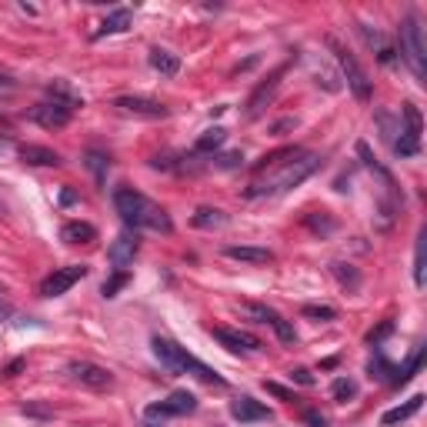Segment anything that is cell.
<instances>
[{
    "mask_svg": "<svg viewBox=\"0 0 427 427\" xmlns=\"http://www.w3.org/2000/svg\"><path fill=\"white\" fill-rule=\"evenodd\" d=\"M224 257H227V261H241V264H271L274 261V251L251 247V244H227V247H224Z\"/></svg>",
    "mask_w": 427,
    "mask_h": 427,
    "instance_id": "cell-17",
    "label": "cell"
},
{
    "mask_svg": "<svg viewBox=\"0 0 427 427\" xmlns=\"http://www.w3.org/2000/svg\"><path fill=\"white\" fill-rule=\"evenodd\" d=\"M367 371H371V377H374V381H387V384H391V377H394V371H397V367H391L384 354H374V361L367 364Z\"/></svg>",
    "mask_w": 427,
    "mask_h": 427,
    "instance_id": "cell-29",
    "label": "cell"
},
{
    "mask_svg": "<svg viewBox=\"0 0 427 427\" xmlns=\"http://www.w3.org/2000/svg\"><path fill=\"white\" fill-rule=\"evenodd\" d=\"M224 141H227V131H224V127H210V131H204L198 137V141H194V157H204V153H214L217 151V147H224Z\"/></svg>",
    "mask_w": 427,
    "mask_h": 427,
    "instance_id": "cell-22",
    "label": "cell"
},
{
    "mask_svg": "<svg viewBox=\"0 0 427 427\" xmlns=\"http://www.w3.org/2000/svg\"><path fill=\"white\" fill-rule=\"evenodd\" d=\"M391 330H394V324L387 320V324H381V330H371V334H367V344H381V337H387Z\"/></svg>",
    "mask_w": 427,
    "mask_h": 427,
    "instance_id": "cell-38",
    "label": "cell"
},
{
    "mask_svg": "<svg viewBox=\"0 0 427 427\" xmlns=\"http://www.w3.org/2000/svg\"><path fill=\"white\" fill-rule=\"evenodd\" d=\"M241 161H244V153H241V151H234V153H224V157H217L214 164L224 167V171H234V167H241Z\"/></svg>",
    "mask_w": 427,
    "mask_h": 427,
    "instance_id": "cell-35",
    "label": "cell"
},
{
    "mask_svg": "<svg viewBox=\"0 0 427 427\" xmlns=\"http://www.w3.org/2000/svg\"><path fill=\"white\" fill-rule=\"evenodd\" d=\"M97 237V227L87 224V220H67L60 227V241L64 244H90Z\"/></svg>",
    "mask_w": 427,
    "mask_h": 427,
    "instance_id": "cell-20",
    "label": "cell"
},
{
    "mask_svg": "<svg viewBox=\"0 0 427 427\" xmlns=\"http://www.w3.org/2000/svg\"><path fill=\"white\" fill-rule=\"evenodd\" d=\"M67 374H70V381L84 384L90 391H107V387H114V374L94 361H70L67 364Z\"/></svg>",
    "mask_w": 427,
    "mask_h": 427,
    "instance_id": "cell-10",
    "label": "cell"
},
{
    "mask_svg": "<svg viewBox=\"0 0 427 427\" xmlns=\"http://www.w3.org/2000/svg\"><path fill=\"white\" fill-rule=\"evenodd\" d=\"M377 124H381V131H384V141H394V121H391V114L387 110H377Z\"/></svg>",
    "mask_w": 427,
    "mask_h": 427,
    "instance_id": "cell-34",
    "label": "cell"
},
{
    "mask_svg": "<svg viewBox=\"0 0 427 427\" xmlns=\"http://www.w3.org/2000/svg\"><path fill=\"white\" fill-rule=\"evenodd\" d=\"M114 107L124 110V114H134V117H151V121H161V117L171 114L167 104H161V100H153V97H117Z\"/></svg>",
    "mask_w": 427,
    "mask_h": 427,
    "instance_id": "cell-15",
    "label": "cell"
},
{
    "mask_svg": "<svg viewBox=\"0 0 427 427\" xmlns=\"http://www.w3.org/2000/svg\"><path fill=\"white\" fill-rule=\"evenodd\" d=\"M301 314L310 318V320H334V318H337V310H334L330 304H307Z\"/></svg>",
    "mask_w": 427,
    "mask_h": 427,
    "instance_id": "cell-32",
    "label": "cell"
},
{
    "mask_svg": "<svg viewBox=\"0 0 427 427\" xmlns=\"http://www.w3.org/2000/svg\"><path fill=\"white\" fill-rule=\"evenodd\" d=\"M131 281V271H117V274L110 277V281H104V287H100V294L104 297H117V291H121L124 284Z\"/></svg>",
    "mask_w": 427,
    "mask_h": 427,
    "instance_id": "cell-33",
    "label": "cell"
},
{
    "mask_svg": "<svg viewBox=\"0 0 427 427\" xmlns=\"http://www.w3.org/2000/svg\"><path fill=\"white\" fill-rule=\"evenodd\" d=\"M241 310L247 314V318L257 320V324H267V328H271V330L277 334V340H281V344H291V347L297 344V330H294V324H291L287 318H281L274 307H267V304H244Z\"/></svg>",
    "mask_w": 427,
    "mask_h": 427,
    "instance_id": "cell-8",
    "label": "cell"
},
{
    "mask_svg": "<svg viewBox=\"0 0 427 427\" xmlns=\"http://www.w3.org/2000/svg\"><path fill=\"white\" fill-rule=\"evenodd\" d=\"M284 74H287V64H281V67L274 70V74L267 77V80H261V84L254 87V94L247 97V110H244V114H247V121L261 117V110L267 107V104H271V97L277 94V87H281V77H284Z\"/></svg>",
    "mask_w": 427,
    "mask_h": 427,
    "instance_id": "cell-13",
    "label": "cell"
},
{
    "mask_svg": "<svg viewBox=\"0 0 427 427\" xmlns=\"http://www.w3.org/2000/svg\"><path fill=\"white\" fill-rule=\"evenodd\" d=\"M328 47H330V54H334V60H337L340 74H344V80H347L351 94L361 100V104H367V100H371V80H367V74H364V67L357 64V57L340 44L337 37H328Z\"/></svg>",
    "mask_w": 427,
    "mask_h": 427,
    "instance_id": "cell-6",
    "label": "cell"
},
{
    "mask_svg": "<svg viewBox=\"0 0 427 427\" xmlns=\"http://www.w3.org/2000/svg\"><path fill=\"white\" fill-rule=\"evenodd\" d=\"M304 421H307V424H310V427H328V417H324V414H318V411H307V414H304Z\"/></svg>",
    "mask_w": 427,
    "mask_h": 427,
    "instance_id": "cell-39",
    "label": "cell"
},
{
    "mask_svg": "<svg viewBox=\"0 0 427 427\" xmlns=\"http://www.w3.org/2000/svg\"><path fill=\"white\" fill-rule=\"evenodd\" d=\"M318 164H320V157L318 153H297V157H291L284 164V171L277 177H271V180H264V184H251L247 190H244V198H277V194H287L291 187H297V184H304L307 177L318 171Z\"/></svg>",
    "mask_w": 427,
    "mask_h": 427,
    "instance_id": "cell-2",
    "label": "cell"
},
{
    "mask_svg": "<svg viewBox=\"0 0 427 427\" xmlns=\"http://www.w3.org/2000/svg\"><path fill=\"white\" fill-rule=\"evenodd\" d=\"M267 391H271V394H277V397H281V401H294V394H291L287 387H281V384H274V381L267 384Z\"/></svg>",
    "mask_w": 427,
    "mask_h": 427,
    "instance_id": "cell-40",
    "label": "cell"
},
{
    "mask_svg": "<svg viewBox=\"0 0 427 427\" xmlns=\"http://www.w3.org/2000/svg\"><path fill=\"white\" fill-rule=\"evenodd\" d=\"M357 33L364 37V44H367L374 54H377V60H381V64H394V47L384 40L381 31H374V27H367V23H357Z\"/></svg>",
    "mask_w": 427,
    "mask_h": 427,
    "instance_id": "cell-18",
    "label": "cell"
},
{
    "mask_svg": "<svg viewBox=\"0 0 427 427\" xmlns=\"http://www.w3.org/2000/svg\"><path fill=\"white\" fill-rule=\"evenodd\" d=\"M137 251H141V234L131 227H124L121 234L114 237V244H110L107 261L114 264V271H127L134 264V257H137Z\"/></svg>",
    "mask_w": 427,
    "mask_h": 427,
    "instance_id": "cell-11",
    "label": "cell"
},
{
    "mask_svg": "<svg viewBox=\"0 0 427 427\" xmlns=\"http://www.w3.org/2000/svg\"><path fill=\"white\" fill-rule=\"evenodd\" d=\"M21 411L23 414H31V417H54L50 414V407H44V404H23Z\"/></svg>",
    "mask_w": 427,
    "mask_h": 427,
    "instance_id": "cell-37",
    "label": "cell"
},
{
    "mask_svg": "<svg viewBox=\"0 0 427 427\" xmlns=\"http://www.w3.org/2000/svg\"><path fill=\"white\" fill-rule=\"evenodd\" d=\"M424 244H427V230H417V247H414V284L424 287Z\"/></svg>",
    "mask_w": 427,
    "mask_h": 427,
    "instance_id": "cell-28",
    "label": "cell"
},
{
    "mask_svg": "<svg viewBox=\"0 0 427 427\" xmlns=\"http://www.w3.org/2000/svg\"><path fill=\"white\" fill-rule=\"evenodd\" d=\"M401 117H404V131H397V134H401V141H394V153H397V157H417V153H421L424 117H421V110H417L414 104H404Z\"/></svg>",
    "mask_w": 427,
    "mask_h": 427,
    "instance_id": "cell-7",
    "label": "cell"
},
{
    "mask_svg": "<svg viewBox=\"0 0 427 427\" xmlns=\"http://www.w3.org/2000/svg\"><path fill=\"white\" fill-rule=\"evenodd\" d=\"M330 271L337 274V281L344 287H357V284H361V274H357V271H351V264H330Z\"/></svg>",
    "mask_w": 427,
    "mask_h": 427,
    "instance_id": "cell-31",
    "label": "cell"
},
{
    "mask_svg": "<svg viewBox=\"0 0 427 427\" xmlns=\"http://www.w3.org/2000/svg\"><path fill=\"white\" fill-rule=\"evenodd\" d=\"M198 411V397L190 394V391H174V394L167 397V401H157V404H147L144 417L147 421H164V417H184V414H194Z\"/></svg>",
    "mask_w": 427,
    "mask_h": 427,
    "instance_id": "cell-9",
    "label": "cell"
},
{
    "mask_svg": "<svg viewBox=\"0 0 427 427\" xmlns=\"http://www.w3.org/2000/svg\"><path fill=\"white\" fill-rule=\"evenodd\" d=\"M84 277H87V267H84V264H67V267H57L54 274L40 284V294H44V297H60V294H67L77 281H84Z\"/></svg>",
    "mask_w": 427,
    "mask_h": 427,
    "instance_id": "cell-12",
    "label": "cell"
},
{
    "mask_svg": "<svg viewBox=\"0 0 427 427\" xmlns=\"http://www.w3.org/2000/svg\"><path fill=\"white\" fill-rule=\"evenodd\" d=\"M47 94H50V97L31 110V121L40 124L44 131H60V127H67V124H70L74 110L84 107V100L74 97V94H70V87H67V84H60V80H54V84L47 87Z\"/></svg>",
    "mask_w": 427,
    "mask_h": 427,
    "instance_id": "cell-3",
    "label": "cell"
},
{
    "mask_svg": "<svg viewBox=\"0 0 427 427\" xmlns=\"http://www.w3.org/2000/svg\"><path fill=\"white\" fill-rule=\"evenodd\" d=\"M0 90H4V94H7V90H17V80H13L11 74H4V70H0Z\"/></svg>",
    "mask_w": 427,
    "mask_h": 427,
    "instance_id": "cell-41",
    "label": "cell"
},
{
    "mask_svg": "<svg viewBox=\"0 0 427 427\" xmlns=\"http://www.w3.org/2000/svg\"><path fill=\"white\" fill-rule=\"evenodd\" d=\"M21 367H23V361H13V364H11V367H7V371H4V374H7V377H17V371H21Z\"/></svg>",
    "mask_w": 427,
    "mask_h": 427,
    "instance_id": "cell-42",
    "label": "cell"
},
{
    "mask_svg": "<svg viewBox=\"0 0 427 427\" xmlns=\"http://www.w3.org/2000/svg\"><path fill=\"white\" fill-rule=\"evenodd\" d=\"M214 340L220 347H227L230 354H254L261 351V340L247 334V330H234V328H214Z\"/></svg>",
    "mask_w": 427,
    "mask_h": 427,
    "instance_id": "cell-14",
    "label": "cell"
},
{
    "mask_svg": "<svg viewBox=\"0 0 427 427\" xmlns=\"http://www.w3.org/2000/svg\"><path fill=\"white\" fill-rule=\"evenodd\" d=\"M21 161L23 164H33V167H60V153L50 151V147H37V144H27L21 147Z\"/></svg>",
    "mask_w": 427,
    "mask_h": 427,
    "instance_id": "cell-19",
    "label": "cell"
},
{
    "mask_svg": "<svg viewBox=\"0 0 427 427\" xmlns=\"http://www.w3.org/2000/svg\"><path fill=\"white\" fill-rule=\"evenodd\" d=\"M151 344H153V354H157V361L164 364L171 374H194L198 381L224 387V377H220L214 367H207L204 361H198L194 354H187L180 344H174V340H167V337H153Z\"/></svg>",
    "mask_w": 427,
    "mask_h": 427,
    "instance_id": "cell-4",
    "label": "cell"
},
{
    "mask_svg": "<svg viewBox=\"0 0 427 427\" xmlns=\"http://www.w3.org/2000/svg\"><path fill=\"white\" fill-rule=\"evenodd\" d=\"M421 357H424V347H414V354L407 357L404 367H397V371H394L391 384H407V381H411V377H414V371L421 367Z\"/></svg>",
    "mask_w": 427,
    "mask_h": 427,
    "instance_id": "cell-27",
    "label": "cell"
},
{
    "mask_svg": "<svg viewBox=\"0 0 427 427\" xmlns=\"http://www.w3.org/2000/svg\"><path fill=\"white\" fill-rule=\"evenodd\" d=\"M227 224V214L217 207H198L194 214V227H224Z\"/></svg>",
    "mask_w": 427,
    "mask_h": 427,
    "instance_id": "cell-25",
    "label": "cell"
},
{
    "mask_svg": "<svg viewBox=\"0 0 427 427\" xmlns=\"http://www.w3.org/2000/svg\"><path fill=\"white\" fill-rule=\"evenodd\" d=\"M421 404H424V397L414 394L411 401H407V404L391 407V411H384V414H381V424H401V421H407V417H414L417 411H421Z\"/></svg>",
    "mask_w": 427,
    "mask_h": 427,
    "instance_id": "cell-24",
    "label": "cell"
},
{
    "mask_svg": "<svg viewBox=\"0 0 427 427\" xmlns=\"http://www.w3.org/2000/svg\"><path fill=\"white\" fill-rule=\"evenodd\" d=\"M330 394H334L337 404H347V401L357 397V381H351V377H337V381L330 384Z\"/></svg>",
    "mask_w": 427,
    "mask_h": 427,
    "instance_id": "cell-26",
    "label": "cell"
},
{
    "mask_svg": "<svg viewBox=\"0 0 427 427\" xmlns=\"http://www.w3.org/2000/svg\"><path fill=\"white\" fill-rule=\"evenodd\" d=\"M87 167L94 171L97 184H104V180H107V167H110V161H107V157H104L100 151H87Z\"/></svg>",
    "mask_w": 427,
    "mask_h": 427,
    "instance_id": "cell-30",
    "label": "cell"
},
{
    "mask_svg": "<svg viewBox=\"0 0 427 427\" xmlns=\"http://www.w3.org/2000/svg\"><path fill=\"white\" fill-rule=\"evenodd\" d=\"M291 381H297V384H304V387H310V384H314V374L304 371V367H294V371H291Z\"/></svg>",
    "mask_w": 427,
    "mask_h": 427,
    "instance_id": "cell-36",
    "label": "cell"
},
{
    "mask_svg": "<svg viewBox=\"0 0 427 427\" xmlns=\"http://www.w3.org/2000/svg\"><path fill=\"white\" fill-rule=\"evenodd\" d=\"M147 60H151V67L161 77H177L180 74V57L171 54V50H164V47H153L151 54H147Z\"/></svg>",
    "mask_w": 427,
    "mask_h": 427,
    "instance_id": "cell-21",
    "label": "cell"
},
{
    "mask_svg": "<svg viewBox=\"0 0 427 427\" xmlns=\"http://www.w3.org/2000/svg\"><path fill=\"white\" fill-rule=\"evenodd\" d=\"M401 54H404V60L411 64L414 77L424 84V77H427V44H424V27H421V21H417L414 13H407L404 23H401Z\"/></svg>",
    "mask_w": 427,
    "mask_h": 427,
    "instance_id": "cell-5",
    "label": "cell"
},
{
    "mask_svg": "<svg viewBox=\"0 0 427 427\" xmlns=\"http://www.w3.org/2000/svg\"><path fill=\"white\" fill-rule=\"evenodd\" d=\"M114 210L121 214L124 227L131 230H153V234H171L174 230V220L161 204H153L151 198H144L141 190L134 187H117L114 190Z\"/></svg>",
    "mask_w": 427,
    "mask_h": 427,
    "instance_id": "cell-1",
    "label": "cell"
},
{
    "mask_svg": "<svg viewBox=\"0 0 427 427\" xmlns=\"http://www.w3.org/2000/svg\"><path fill=\"white\" fill-rule=\"evenodd\" d=\"M230 417L234 421H241V424H254V421H271V407H264L261 401H254V397H237V401H230Z\"/></svg>",
    "mask_w": 427,
    "mask_h": 427,
    "instance_id": "cell-16",
    "label": "cell"
},
{
    "mask_svg": "<svg viewBox=\"0 0 427 427\" xmlns=\"http://www.w3.org/2000/svg\"><path fill=\"white\" fill-rule=\"evenodd\" d=\"M7 318H11V307H7V304H0V320H7Z\"/></svg>",
    "mask_w": 427,
    "mask_h": 427,
    "instance_id": "cell-43",
    "label": "cell"
},
{
    "mask_svg": "<svg viewBox=\"0 0 427 427\" xmlns=\"http://www.w3.org/2000/svg\"><path fill=\"white\" fill-rule=\"evenodd\" d=\"M131 27V11L127 7H121V11H114V13H107L104 17V23L97 27V33L94 37H110V33H124Z\"/></svg>",
    "mask_w": 427,
    "mask_h": 427,
    "instance_id": "cell-23",
    "label": "cell"
}]
</instances>
